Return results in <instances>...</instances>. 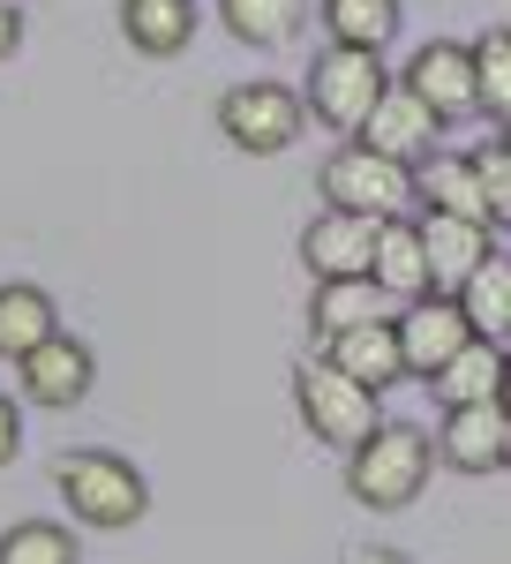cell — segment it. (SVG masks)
I'll list each match as a JSON object with an SVG mask.
<instances>
[{"mask_svg": "<svg viewBox=\"0 0 511 564\" xmlns=\"http://www.w3.org/2000/svg\"><path fill=\"white\" fill-rule=\"evenodd\" d=\"M504 467H511V430H504Z\"/></svg>", "mask_w": 511, "mask_h": 564, "instance_id": "cell-31", "label": "cell"}, {"mask_svg": "<svg viewBox=\"0 0 511 564\" xmlns=\"http://www.w3.org/2000/svg\"><path fill=\"white\" fill-rule=\"evenodd\" d=\"M324 196H331V212L406 218V204H414V166L383 159L369 143H346V151H331V166H324Z\"/></svg>", "mask_w": 511, "mask_h": 564, "instance_id": "cell-6", "label": "cell"}, {"mask_svg": "<svg viewBox=\"0 0 511 564\" xmlns=\"http://www.w3.org/2000/svg\"><path fill=\"white\" fill-rule=\"evenodd\" d=\"M369 279H377L391 302H422L428 294V257H422V226H414V218H383Z\"/></svg>", "mask_w": 511, "mask_h": 564, "instance_id": "cell-16", "label": "cell"}, {"mask_svg": "<svg viewBox=\"0 0 511 564\" xmlns=\"http://www.w3.org/2000/svg\"><path fill=\"white\" fill-rule=\"evenodd\" d=\"M497 406L511 414V347H504V384H497Z\"/></svg>", "mask_w": 511, "mask_h": 564, "instance_id": "cell-28", "label": "cell"}, {"mask_svg": "<svg viewBox=\"0 0 511 564\" xmlns=\"http://www.w3.org/2000/svg\"><path fill=\"white\" fill-rule=\"evenodd\" d=\"M354 564H406L399 550H369V557H354Z\"/></svg>", "mask_w": 511, "mask_h": 564, "instance_id": "cell-29", "label": "cell"}, {"mask_svg": "<svg viewBox=\"0 0 511 564\" xmlns=\"http://www.w3.org/2000/svg\"><path fill=\"white\" fill-rule=\"evenodd\" d=\"M218 15L241 45H286L308 15V0H218Z\"/></svg>", "mask_w": 511, "mask_h": 564, "instance_id": "cell-21", "label": "cell"}, {"mask_svg": "<svg viewBox=\"0 0 511 564\" xmlns=\"http://www.w3.org/2000/svg\"><path fill=\"white\" fill-rule=\"evenodd\" d=\"M15 452H23V414H15V399L0 391V467H8Z\"/></svg>", "mask_w": 511, "mask_h": 564, "instance_id": "cell-26", "label": "cell"}, {"mask_svg": "<svg viewBox=\"0 0 511 564\" xmlns=\"http://www.w3.org/2000/svg\"><path fill=\"white\" fill-rule=\"evenodd\" d=\"M383 294L377 279H316V302H308V324H316V339L331 347L339 332H354V324H377L383 316Z\"/></svg>", "mask_w": 511, "mask_h": 564, "instance_id": "cell-18", "label": "cell"}, {"mask_svg": "<svg viewBox=\"0 0 511 564\" xmlns=\"http://www.w3.org/2000/svg\"><path fill=\"white\" fill-rule=\"evenodd\" d=\"M474 174H481V196H489V226H511V159L489 143V151H474Z\"/></svg>", "mask_w": 511, "mask_h": 564, "instance_id": "cell-25", "label": "cell"}, {"mask_svg": "<svg viewBox=\"0 0 511 564\" xmlns=\"http://www.w3.org/2000/svg\"><path fill=\"white\" fill-rule=\"evenodd\" d=\"M428 467H436V436L414 422H377V436L346 452V489L369 512H406L428 489Z\"/></svg>", "mask_w": 511, "mask_h": 564, "instance_id": "cell-1", "label": "cell"}, {"mask_svg": "<svg viewBox=\"0 0 511 564\" xmlns=\"http://www.w3.org/2000/svg\"><path fill=\"white\" fill-rule=\"evenodd\" d=\"M15 369H23V399H31V406H53V414H61V406H84L90 384H98L90 347H84V339H68V332H53L45 347H31Z\"/></svg>", "mask_w": 511, "mask_h": 564, "instance_id": "cell-12", "label": "cell"}, {"mask_svg": "<svg viewBox=\"0 0 511 564\" xmlns=\"http://www.w3.org/2000/svg\"><path fill=\"white\" fill-rule=\"evenodd\" d=\"M121 39L151 61H173L196 39V0H121Z\"/></svg>", "mask_w": 511, "mask_h": 564, "instance_id": "cell-15", "label": "cell"}, {"mask_svg": "<svg viewBox=\"0 0 511 564\" xmlns=\"http://www.w3.org/2000/svg\"><path fill=\"white\" fill-rule=\"evenodd\" d=\"M497 151H504V159H511V129H504V135H497Z\"/></svg>", "mask_w": 511, "mask_h": 564, "instance_id": "cell-30", "label": "cell"}, {"mask_svg": "<svg viewBox=\"0 0 511 564\" xmlns=\"http://www.w3.org/2000/svg\"><path fill=\"white\" fill-rule=\"evenodd\" d=\"M436 135H444L436 106H428L422 90H406L399 76H391V90L377 98V113L361 121V135H354V143H369V151L399 159V166H422L428 151H436Z\"/></svg>", "mask_w": 511, "mask_h": 564, "instance_id": "cell-7", "label": "cell"}, {"mask_svg": "<svg viewBox=\"0 0 511 564\" xmlns=\"http://www.w3.org/2000/svg\"><path fill=\"white\" fill-rule=\"evenodd\" d=\"M459 308H467L474 339H497V347L511 339V257H504V249L481 257V271L459 286Z\"/></svg>", "mask_w": 511, "mask_h": 564, "instance_id": "cell-19", "label": "cell"}, {"mask_svg": "<svg viewBox=\"0 0 511 564\" xmlns=\"http://www.w3.org/2000/svg\"><path fill=\"white\" fill-rule=\"evenodd\" d=\"M391 324H399L406 377H422V384L474 339V324H467V308H459V294H422V302H406V316H391Z\"/></svg>", "mask_w": 511, "mask_h": 564, "instance_id": "cell-8", "label": "cell"}, {"mask_svg": "<svg viewBox=\"0 0 511 564\" xmlns=\"http://www.w3.org/2000/svg\"><path fill=\"white\" fill-rule=\"evenodd\" d=\"M324 31L331 45H391L399 31V0H324Z\"/></svg>", "mask_w": 511, "mask_h": 564, "instance_id": "cell-23", "label": "cell"}, {"mask_svg": "<svg viewBox=\"0 0 511 564\" xmlns=\"http://www.w3.org/2000/svg\"><path fill=\"white\" fill-rule=\"evenodd\" d=\"M53 332H61L53 294H39V286H0V361H23V354L45 347Z\"/></svg>", "mask_w": 511, "mask_h": 564, "instance_id": "cell-20", "label": "cell"}, {"mask_svg": "<svg viewBox=\"0 0 511 564\" xmlns=\"http://www.w3.org/2000/svg\"><path fill=\"white\" fill-rule=\"evenodd\" d=\"M301 121H308V106H301L286 84H233L226 98H218V135L233 143V151H249V159H279L286 143L301 135Z\"/></svg>", "mask_w": 511, "mask_h": 564, "instance_id": "cell-5", "label": "cell"}, {"mask_svg": "<svg viewBox=\"0 0 511 564\" xmlns=\"http://www.w3.org/2000/svg\"><path fill=\"white\" fill-rule=\"evenodd\" d=\"M504 430L511 414L497 399H474V406H444V430H436V459L459 467V475H497L504 467Z\"/></svg>", "mask_w": 511, "mask_h": 564, "instance_id": "cell-13", "label": "cell"}, {"mask_svg": "<svg viewBox=\"0 0 511 564\" xmlns=\"http://www.w3.org/2000/svg\"><path fill=\"white\" fill-rule=\"evenodd\" d=\"M23 45V15H15V0H0V61Z\"/></svg>", "mask_w": 511, "mask_h": 564, "instance_id": "cell-27", "label": "cell"}, {"mask_svg": "<svg viewBox=\"0 0 511 564\" xmlns=\"http://www.w3.org/2000/svg\"><path fill=\"white\" fill-rule=\"evenodd\" d=\"M406 90H422L428 106H436V121L452 129V121H474L481 113V90H474V53L452 39H428L414 61H406V76H399Z\"/></svg>", "mask_w": 511, "mask_h": 564, "instance_id": "cell-11", "label": "cell"}, {"mask_svg": "<svg viewBox=\"0 0 511 564\" xmlns=\"http://www.w3.org/2000/svg\"><path fill=\"white\" fill-rule=\"evenodd\" d=\"M84 550H76V534L53 520H23L0 534V564H76Z\"/></svg>", "mask_w": 511, "mask_h": 564, "instance_id": "cell-24", "label": "cell"}, {"mask_svg": "<svg viewBox=\"0 0 511 564\" xmlns=\"http://www.w3.org/2000/svg\"><path fill=\"white\" fill-rule=\"evenodd\" d=\"M377 399L383 391L354 384L339 361H308L294 377V406H301V422H308V436L339 444V452H354L361 436H377Z\"/></svg>", "mask_w": 511, "mask_h": 564, "instance_id": "cell-4", "label": "cell"}, {"mask_svg": "<svg viewBox=\"0 0 511 564\" xmlns=\"http://www.w3.org/2000/svg\"><path fill=\"white\" fill-rule=\"evenodd\" d=\"M53 481H61V505L84 527H106V534H121V527H135L151 512V489L121 452H61Z\"/></svg>", "mask_w": 511, "mask_h": 564, "instance_id": "cell-2", "label": "cell"}, {"mask_svg": "<svg viewBox=\"0 0 511 564\" xmlns=\"http://www.w3.org/2000/svg\"><path fill=\"white\" fill-rule=\"evenodd\" d=\"M324 361H339L346 377H354V384H369V391H391L399 377H406V354H399V324H391V316H377V324H354V332H339Z\"/></svg>", "mask_w": 511, "mask_h": 564, "instance_id": "cell-14", "label": "cell"}, {"mask_svg": "<svg viewBox=\"0 0 511 564\" xmlns=\"http://www.w3.org/2000/svg\"><path fill=\"white\" fill-rule=\"evenodd\" d=\"M422 257H428V294H459L481 257L497 249V226H481V218H459V212H422Z\"/></svg>", "mask_w": 511, "mask_h": 564, "instance_id": "cell-9", "label": "cell"}, {"mask_svg": "<svg viewBox=\"0 0 511 564\" xmlns=\"http://www.w3.org/2000/svg\"><path fill=\"white\" fill-rule=\"evenodd\" d=\"M377 234H383V218H361V212L308 218V234H301V263H308V279H369V263H377Z\"/></svg>", "mask_w": 511, "mask_h": 564, "instance_id": "cell-10", "label": "cell"}, {"mask_svg": "<svg viewBox=\"0 0 511 564\" xmlns=\"http://www.w3.org/2000/svg\"><path fill=\"white\" fill-rule=\"evenodd\" d=\"M497 384H504V347H497V339H467V347H459L444 369H436V377H428L436 406H474V399H497Z\"/></svg>", "mask_w": 511, "mask_h": 564, "instance_id": "cell-17", "label": "cell"}, {"mask_svg": "<svg viewBox=\"0 0 511 564\" xmlns=\"http://www.w3.org/2000/svg\"><path fill=\"white\" fill-rule=\"evenodd\" d=\"M391 90V68H383L377 45H331V53H316V68H308V113L324 121V129L339 135H361V121L377 113V98Z\"/></svg>", "mask_w": 511, "mask_h": 564, "instance_id": "cell-3", "label": "cell"}, {"mask_svg": "<svg viewBox=\"0 0 511 564\" xmlns=\"http://www.w3.org/2000/svg\"><path fill=\"white\" fill-rule=\"evenodd\" d=\"M467 53H474V90H481V113L511 129V31H504V23H489Z\"/></svg>", "mask_w": 511, "mask_h": 564, "instance_id": "cell-22", "label": "cell"}]
</instances>
